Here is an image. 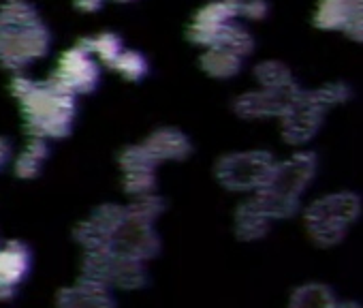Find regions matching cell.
I'll return each mask as SVG.
<instances>
[{
	"instance_id": "1",
	"label": "cell",
	"mask_w": 363,
	"mask_h": 308,
	"mask_svg": "<svg viewBox=\"0 0 363 308\" xmlns=\"http://www.w3.org/2000/svg\"><path fill=\"white\" fill-rule=\"evenodd\" d=\"M52 48L50 28L26 0H7L0 7V65L24 71Z\"/></svg>"
},
{
	"instance_id": "2",
	"label": "cell",
	"mask_w": 363,
	"mask_h": 308,
	"mask_svg": "<svg viewBox=\"0 0 363 308\" xmlns=\"http://www.w3.org/2000/svg\"><path fill=\"white\" fill-rule=\"evenodd\" d=\"M11 90L22 105L26 126L35 137H65L75 118V94L54 79L35 82L26 75L13 79Z\"/></svg>"
},
{
	"instance_id": "3",
	"label": "cell",
	"mask_w": 363,
	"mask_h": 308,
	"mask_svg": "<svg viewBox=\"0 0 363 308\" xmlns=\"http://www.w3.org/2000/svg\"><path fill=\"white\" fill-rule=\"evenodd\" d=\"M314 172L316 159L312 154H295L284 163H276L269 180L252 199L255 208L269 221L291 216L297 210L306 187L314 178Z\"/></svg>"
},
{
	"instance_id": "4",
	"label": "cell",
	"mask_w": 363,
	"mask_h": 308,
	"mask_svg": "<svg viewBox=\"0 0 363 308\" xmlns=\"http://www.w3.org/2000/svg\"><path fill=\"white\" fill-rule=\"evenodd\" d=\"M359 212L361 202L354 193H335L314 202L306 210V225L316 244L333 246L346 236Z\"/></svg>"
},
{
	"instance_id": "5",
	"label": "cell",
	"mask_w": 363,
	"mask_h": 308,
	"mask_svg": "<svg viewBox=\"0 0 363 308\" xmlns=\"http://www.w3.org/2000/svg\"><path fill=\"white\" fill-rule=\"evenodd\" d=\"M340 101V88H325L320 92L303 94L299 92L282 118V133L291 143L308 141L320 126L325 111Z\"/></svg>"
},
{
	"instance_id": "6",
	"label": "cell",
	"mask_w": 363,
	"mask_h": 308,
	"mask_svg": "<svg viewBox=\"0 0 363 308\" xmlns=\"http://www.w3.org/2000/svg\"><path fill=\"white\" fill-rule=\"evenodd\" d=\"M276 161L269 152H242L220 161L218 178L233 191H259L272 176Z\"/></svg>"
},
{
	"instance_id": "7",
	"label": "cell",
	"mask_w": 363,
	"mask_h": 308,
	"mask_svg": "<svg viewBox=\"0 0 363 308\" xmlns=\"http://www.w3.org/2000/svg\"><path fill=\"white\" fill-rule=\"evenodd\" d=\"M52 79L71 94H86L99 86L101 69L90 52L88 39L79 41L77 45H73L60 56Z\"/></svg>"
},
{
	"instance_id": "8",
	"label": "cell",
	"mask_w": 363,
	"mask_h": 308,
	"mask_svg": "<svg viewBox=\"0 0 363 308\" xmlns=\"http://www.w3.org/2000/svg\"><path fill=\"white\" fill-rule=\"evenodd\" d=\"M238 18H242V0H216V3L206 5L195 16L189 28V37L197 45L212 48L218 33Z\"/></svg>"
},
{
	"instance_id": "9",
	"label": "cell",
	"mask_w": 363,
	"mask_h": 308,
	"mask_svg": "<svg viewBox=\"0 0 363 308\" xmlns=\"http://www.w3.org/2000/svg\"><path fill=\"white\" fill-rule=\"evenodd\" d=\"M293 99H286L282 94L269 92V90H259V92H248L238 99V114L246 118H265V116H282L286 107L291 105Z\"/></svg>"
},
{
	"instance_id": "10",
	"label": "cell",
	"mask_w": 363,
	"mask_h": 308,
	"mask_svg": "<svg viewBox=\"0 0 363 308\" xmlns=\"http://www.w3.org/2000/svg\"><path fill=\"white\" fill-rule=\"evenodd\" d=\"M143 148L147 150V154L156 163L162 159H182V157H186L191 150L186 137L173 128H162V131L154 133L143 143Z\"/></svg>"
},
{
	"instance_id": "11",
	"label": "cell",
	"mask_w": 363,
	"mask_h": 308,
	"mask_svg": "<svg viewBox=\"0 0 363 308\" xmlns=\"http://www.w3.org/2000/svg\"><path fill=\"white\" fill-rule=\"evenodd\" d=\"M28 251L18 242L7 244L0 251V291H9L16 282H20V278L28 272Z\"/></svg>"
},
{
	"instance_id": "12",
	"label": "cell",
	"mask_w": 363,
	"mask_h": 308,
	"mask_svg": "<svg viewBox=\"0 0 363 308\" xmlns=\"http://www.w3.org/2000/svg\"><path fill=\"white\" fill-rule=\"evenodd\" d=\"M354 11V0H318L314 24L323 31H346Z\"/></svg>"
},
{
	"instance_id": "13",
	"label": "cell",
	"mask_w": 363,
	"mask_h": 308,
	"mask_svg": "<svg viewBox=\"0 0 363 308\" xmlns=\"http://www.w3.org/2000/svg\"><path fill=\"white\" fill-rule=\"evenodd\" d=\"M257 79L263 86V90L282 94L286 99H295L299 94V88L293 82V75L286 71V67L276 62H263L257 67Z\"/></svg>"
},
{
	"instance_id": "14",
	"label": "cell",
	"mask_w": 363,
	"mask_h": 308,
	"mask_svg": "<svg viewBox=\"0 0 363 308\" xmlns=\"http://www.w3.org/2000/svg\"><path fill=\"white\" fill-rule=\"evenodd\" d=\"M201 67L212 77H231L242 69V56L225 50V48H208L201 56Z\"/></svg>"
},
{
	"instance_id": "15",
	"label": "cell",
	"mask_w": 363,
	"mask_h": 308,
	"mask_svg": "<svg viewBox=\"0 0 363 308\" xmlns=\"http://www.w3.org/2000/svg\"><path fill=\"white\" fill-rule=\"evenodd\" d=\"M335 304L337 299L327 285L310 282L293 293L289 308H335Z\"/></svg>"
},
{
	"instance_id": "16",
	"label": "cell",
	"mask_w": 363,
	"mask_h": 308,
	"mask_svg": "<svg viewBox=\"0 0 363 308\" xmlns=\"http://www.w3.org/2000/svg\"><path fill=\"white\" fill-rule=\"evenodd\" d=\"M212 48H225V50H229V52H233V54L244 58V56H248L252 52L255 41H252L250 33L244 26H240L238 22H229L218 33V37H216Z\"/></svg>"
},
{
	"instance_id": "17",
	"label": "cell",
	"mask_w": 363,
	"mask_h": 308,
	"mask_svg": "<svg viewBox=\"0 0 363 308\" xmlns=\"http://www.w3.org/2000/svg\"><path fill=\"white\" fill-rule=\"evenodd\" d=\"M45 157H48V143H45V139L43 137H33L28 141V145L22 150V154L18 157V165H16L18 174L24 176V178L37 176L41 165H43V161H45Z\"/></svg>"
},
{
	"instance_id": "18",
	"label": "cell",
	"mask_w": 363,
	"mask_h": 308,
	"mask_svg": "<svg viewBox=\"0 0 363 308\" xmlns=\"http://www.w3.org/2000/svg\"><path fill=\"white\" fill-rule=\"evenodd\" d=\"M269 227V219L263 216L252 202H248L240 212H238V233L252 240V238H259L267 231Z\"/></svg>"
},
{
	"instance_id": "19",
	"label": "cell",
	"mask_w": 363,
	"mask_h": 308,
	"mask_svg": "<svg viewBox=\"0 0 363 308\" xmlns=\"http://www.w3.org/2000/svg\"><path fill=\"white\" fill-rule=\"evenodd\" d=\"M88 45H90V52L92 56L103 62V65H109L113 67V62L118 60V56L122 54V41L118 39V35L113 33H103L94 39H88Z\"/></svg>"
},
{
	"instance_id": "20",
	"label": "cell",
	"mask_w": 363,
	"mask_h": 308,
	"mask_svg": "<svg viewBox=\"0 0 363 308\" xmlns=\"http://www.w3.org/2000/svg\"><path fill=\"white\" fill-rule=\"evenodd\" d=\"M62 308H111V304L107 295L101 293V289L90 287V289H75L67 293Z\"/></svg>"
},
{
	"instance_id": "21",
	"label": "cell",
	"mask_w": 363,
	"mask_h": 308,
	"mask_svg": "<svg viewBox=\"0 0 363 308\" xmlns=\"http://www.w3.org/2000/svg\"><path fill=\"white\" fill-rule=\"evenodd\" d=\"M111 69H116L122 77H126L130 82H137V79H141L147 73V62H145V58L139 52L122 50V54L118 56V60L113 62Z\"/></svg>"
},
{
	"instance_id": "22",
	"label": "cell",
	"mask_w": 363,
	"mask_h": 308,
	"mask_svg": "<svg viewBox=\"0 0 363 308\" xmlns=\"http://www.w3.org/2000/svg\"><path fill=\"white\" fill-rule=\"evenodd\" d=\"M267 16L265 0H242V18L246 20H263Z\"/></svg>"
},
{
	"instance_id": "23",
	"label": "cell",
	"mask_w": 363,
	"mask_h": 308,
	"mask_svg": "<svg viewBox=\"0 0 363 308\" xmlns=\"http://www.w3.org/2000/svg\"><path fill=\"white\" fill-rule=\"evenodd\" d=\"M101 3H103V0H75V5L82 9V11H96L99 7H101Z\"/></svg>"
},
{
	"instance_id": "24",
	"label": "cell",
	"mask_w": 363,
	"mask_h": 308,
	"mask_svg": "<svg viewBox=\"0 0 363 308\" xmlns=\"http://www.w3.org/2000/svg\"><path fill=\"white\" fill-rule=\"evenodd\" d=\"M9 154H11V145L9 141H5L3 137H0V167H3L9 159Z\"/></svg>"
},
{
	"instance_id": "25",
	"label": "cell",
	"mask_w": 363,
	"mask_h": 308,
	"mask_svg": "<svg viewBox=\"0 0 363 308\" xmlns=\"http://www.w3.org/2000/svg\"><path fill=\"white\" fill-rule=\"evenodd\" d=\"M335 308H361L359 304H354V302H337L335 304Z\"/></svg>"
},
{
	"instance_id": "26",
	"label": "cell",
	"mask_w": 363,
	"mask_h": 308,
	"mask_svg": "<svg viewBox=\"0 0 363 308\" xmlns=\"http://www.w3.org/2000/svg\"><path fill=\"white\" fill-rule=\"evenodd\" d=\"M124 3H126V0H124Z\"/></svg>"
}]
</instances>
